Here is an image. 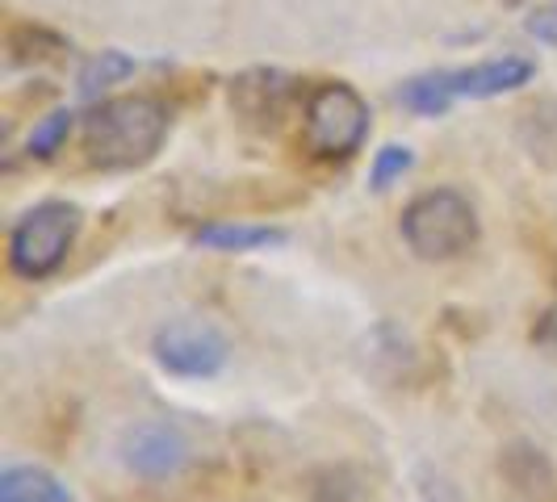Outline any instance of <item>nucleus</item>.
Returning a JSON list of instances; mask_svg holds the SVG:
<instances>
[{"mask_svg": "<svg viewBox=\"0 0 557 502\" xmlns=\"http://www.w3.org/2000/svg\"><path fill=\"white\" fill-rule=\"evenodd\" d=\"M172 113L156 97H113L101 101L84 122V151L88 164L122 172V167H139L156 160V151L164 147Z\"/></svg>", "mask_w": 557, "mask_h": 502, "instance_id": "obj_1", "label": "nucleus"}, {"mask_svg": "<svg viewBox=\"0 0 557 502\" xmlns=\"http://www.w3.org/2000/svg\"><path fill=\"white\" fill-rule=\"evenodd\" d=\"M478 214L457 189H428L403 210V239L419 260H457L478 243Z\"/></svg>", "mask_w": 557, "mask_h": 502, "instance_id": "obj_2", "label": "nucleus"}, {"mask_svg": "<svg viewBox=\"0 0 557 502\" xmlns=\"http://www.w3.org/2000/svg\"><path fill=\"white\" fill-rule=\"evenodd\" d=\"M81 235V210L67 201H42L9 235V268L26 280L55 277Z\"/></svg>", "mask_w": 557, "mask_h": 502, "instance_id": "obj_3", "label": "nucleus"}, {"mask_svg": "<svg viewBox=\"0 0 557 502\" xmlns=\"http://www.w3.org/2000/svg\"><path fill=\"white\" fill-rule=\"evenodd\" d=\"M302 130L319 160H348L369 139V105L352 84H319L307 97Z\"/></svg>", "mask_w": 557, "mask_h": 502, "instance_id": "obj_4", "label": "nucleus"}, {"mask_svg": "<svg viewBox=\"0 0 557 502\" xmlns=\"http://www.w3.org/2000/svg\"><path fill=\"white\" fill-rule=\"evenodd\" d=\"M151 356L164 368L168 377H185V381H206V377H219L226 368V339L210 323H194V318H181V323H168L151 339Z\"/></svg>", "mask_w": 557, "mask_h": 502, "instance_id": "obj_5", "label": "nucleus"}, {"mask_svg": "<svg viewBox=\"0 0 557 502\" xmlns=\"http://www.w3.org/2000/svg\"><path fill=\"white\" fill-rule=\"evenodd\" d=\"M122 465L143 481H168L189 465V440L172 423H135L122 436Z\"/></svg>", "mask_w": 557, "mask_h": 502, "instance_id": "obj_6", "label": "nucleus"}, {"mask_svg": "<svg viewBox=\"0 0 557 502\" xmlns=\"http://www.w3.org/2000/svg\"><path fill=\"white\" fill-rule=\"evenodd\" d=\"M289 97H294V80L285 72H273V67H251V72L231 80V110L256 130H273L289 105Z\"/></svg>", "mask_w": 557, "mask_h": 502, "instance_id": "obj_7", "label": "nucleus"}, {"mask_svg": "<svg viewBox=\"0 0 557 502\" xmlns=\"http://www.w3.org/2000/svg\"><path fill=\"white\" fill-rule=\"evenodd\" d=\"M536 76V63L520 55H503V59H486V63H474V67H457V72H445L448 92L461 101H486V97H503V92H516L532 84Z\"/></svg>", "mask_w": 557, "mask_h": 502, "instance_id": "obj_8", "label": "nucleus"}, {"mask_svg": "<svg viewBox=\"0 0 557 502\" xmlns=\"http://www.w3.org/2000/svg\"><path fill=\"white\" fill-rule=\"evenodd\" d=\"M499 474L524 502H549L557 494L554 461L536 444H524V440L520 444H507L499 452Z\"/></svg>", "mask_w": 557, "mask_h": 502, "instance_id": "obj_9", "label": "nucleus"}, {"mask_svg": "<svg viewBox=\"0 0 557 502\" xmlns=\"http://www.w3.org/2000/svg\"><path fill=\"white\" fill-rule=\"evenodd\" d=\"M289 235L281 226H256V223H206L194 230V243L206 251H264V248H281Z\"/></svg>", "mask_w": 557, "mask_h": 502, "instance_id": "obj_10", "label": "nucleus"}, {"mask_svg": "<svg viewBox=\"0 0 557 502\" xmlns=\"http://www.w3.org/2000/svg\"><path fill=\"white\" fill-rule=\"evenodd\" d=\"M0 502H72V494L42 465H9L0 474Z\"/></svg>", "mask_w": 557, "mask_h": 502, "instance_id": "obj_11", "label": "nucleus"}, {"mask_svg": "<svg viewBox=\"0 0 557 502\" xmlns=\"http://www.w3.org/2000/svg\"><path fill=\"white\" fill-rule=\"evenodd\" d=\"M516 139L541 167H557V101H536L520 113Z\"/></svg>", "mask_w": 557, "mask_h": 502, "instance_id": "obj_12", "label": "nucleus"}, {"mask_svg": "<svg viewBox=\"0 0 557 502\" xmlns=\"http://www.w3.org/2000/svg\"><path fill=\"white\" fill-rule=\"evenodd\" d=\"M310 502H364L369 477L357 465H323L310 474Z\"/></svg>", "mask_w": 557, "mask_h": 502, "instance_id": "obj_13", "label": "nucleus"}, {"mask_svg": "<svg viewBox=\"0 0 557 502\" xmlns=\"http://www.w3.org/2000/svg\"><path fill=\"white\" fill-rule=\"evenodd\" d=\"M398 101L407 105L411 113H423V117H441V113L457 101L453 92H448V80L445 72H432V76H416V80H407L398 88Z\"/></svg>", "mask_w": 557, "mask_h": 502, "instance_id": "obj_14", "label": "nucleus"}, {"mask_svg": "<svg viewBox=\"0 0 557 502\" xmlns=\"http://www.w3.org/2000/svg\"><path fill=\"white\" fill-rule=\"evenodd\" d=\"M126 76H135V59L122 55V51H101V55H92L88 63L81 67V97H97V92H106L110 84L126 80Z\"/></svg>", "mask_w": 557, "mask_h": 502, "instance_id": "obj_15", "label": "nucleus"}, {"mask_svg": "<svg viewBox=\"0 0 557 502\" xmlns=\"http://www.w3.org/2000/svg\"><path fill=\"white\" fill-rule=\"evenodd\" d=\"M59 51H63V38L38 26H22L9 34V59L13 63H47V59H59Z\"/></svg>", "mask_w": 557, "mask_h": 502, "instance_id": "obj_16", "label": "nucleus"}, {"mask_svg": "<svg viewBox=\"0 0 557 502\" xmlns=\"http://www.w3.org/2000/svg\"><path fill=\"white\" fill-rule=\"evenodd\" d=\"M72 135V113L67 110H55L47 113L42 122H34V130H29V155L34 160H55L59 151H63V142Z\"/></svg>", "mask_w": 557, "mask_h": 502, "instance_id": "obj_17", "label": "nucleus"}, {"mask_svg": "<svg viewBox=\"0 0 557 502\" xmlns=\"http://www.w3.org/2000/svg\"><path fill=\"white\" fill-rule=\"evenodd\" d=\"M416 164V155H411V147H382L377 155H373V164H369V189H377V193H386L394 180H403L407 172Z\"/></svg>", "mask_w": 557, "mask_h": 502, "instance_id": "obj_18", "label": "nucleus"}, {"mask_svg": "<svg viewBox=\"0 0 557 502\" xmlns=\"http://www.w3.org/2000/svg\"><path fill=\"white\" fill-rule=\"evenodd\" d=\"M529 34H532V38H541V42H554V47H557V4H549V9H536V13H532Z\"/></svg>", "mask_w": 557, "mask_h": 502, "instance_id": "obj_19", "label": "nucleus"}, {"mask_svg": "<svg viewBox=\"0 0 557 502\" xmlns=\"http://www.w3.org/2000/svg\"><path fill=\"white\" fill-rule=\"evenodd\" d=\"M532 339H536V343H545V348H554V352H557V310H549V314L541 318V327L532 331Z\"/></svg>", "mask_w": 557, "mask_h": 502, "instance_id": "obj_20", "label": "nucleus"}]
</instances>
